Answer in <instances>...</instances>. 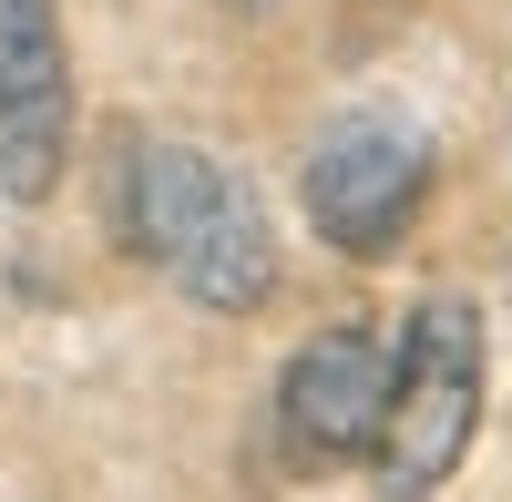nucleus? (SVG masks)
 I'll return each instance as SVG.
<instances>
[{"label": "nucleus", "instance_id": "nucleus-4", "mask_svg": "<svg viewBox=\"0 0 512 502\" xmlns=\"http://www.w3.org/2000/svg\"><path fill=\"white\" fill-rule=\"evenodd\" d=\"M379 410H390V339H379L369 318H328L318 339L287 359V380H277V451H287V472L369 462Z\"/></svg>", "mask_w": 512, "mask_h": 502}, {"label": "nucleus", "instance_id": "nucleus-2", "mask_svg": "<svg viewBox=\"0 0 512 502\" xmlns=\"http://www.w3.org/2000/svg\"><path fill=\"white\" fill-rule=\"evenodd\" d=\"M482 400H492V339L472 298H420L410 328L390 339V410H379V492L390 502H431L482 441Z\"/></svg>", "mask_w": 512, "mask_h": 502}, {"label": "nucleus", "instance_id": "nucleus-1", "mask_svg": "<svg viewBox=\"0 0 512 502\" xmlns=\"http://www.w3.org/2000/svg\"><path fill=\"white\" fill-rule=\"evenodd\" d=\"M103 216H113L123 257L175 277V298L205 318H256L277 298V226L226 154H195L164 134H113Z\"/></svg>", "mask_w": 512, "mask_h": 502}, {"label": "nucleus", "instance_id": "nucleus-5", "mask_svg": "<svg viewBox=\"0 0 512 502\" xmlns=\"http://www.w3.org/2000/svg\"><path fill=\"white\" fill-rule=\"evenodd\" d=\"M72 164V41L62 0H0V195L52 205Z\"/></svg>", "mask_w": 512, "mask_h": 502}, {"label": "nucleus", "instance_id": "nucleus-3", "mask_svg": "<svg viewBox=\"0 0 512 502\" xmlns=\"http://www.w3.org/2000/svg\"><path fill=\"white\" fill-rule=\"evenodd\" d=\"M297 195H308V226L338 257H390L431 205V134H410L400 113H349L318 134Z\"/></svg>", "mask_w": 512, "mask_h": 502}]
</instances>
